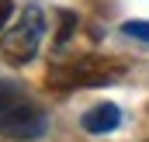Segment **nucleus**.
Instances as JSON below:
<instances>
[{
    "instance_id": "obj_1",
    "label": "nucleus",
    "mask_w": 149,
    "mask_h": 142,
    "mask_svg": "<svg viewBox=\"0 0 149 142\" xmlns=\"http://www.w3.org/2000/svg\"><path fill=\"white\" fill-rule=\"evenodd\" d=\"M125 59L118 56H80L73 63H59L45 73L52 90H80V87H108L125 76Z\"/></svg>"
},
{
    "instance_id": "obj_2",
    "label": "nucleus",
    "mask_w": 149,
    "mask_h": 142,
    "mask_svg": "<svg viewBox=\"0 0 149 142\" xmlns=\"http://www.w3.org/2000/svg\"><path fill=\"white\" fill-rule=\"evenodd\" d=\"M45 114L42 107L17 87L0 80V135L7 139H42Z\"/></svg>"
},
{
    "instance_id": "obj_3",
    "label": "nucleus",
    "mask_w": 149,
    "mask_h": 142,
    "mask_svg": "<svg viewBox=\"0 0 149 142\" xmlns=\"http://www.w3.org/2000/svg\"><path fill=\"white\" fill-rule=\"evenodd\" d=\"M42 35H45V17H42V10H38V7H24L21 17H17V24H14V28L3 35V42H0L3 59H7L10 66L31 63L35 52H38Z\"/></svg>"
},
{
    "instance_id": "obj_4",
    "label": "nucleus",
    "mask_w": 149,
    "mask_h": 142,
    "mask_svg": "<svg viewBox=\"0 0 149 142\" xmlns=\"http://www.w3.org/2000/svg\"><path fill=\"white\" fill-rule=\"evenodd\" d=\"M80 125L90 132V135H101V132H114L118 125H121V111H118V104H111V101H104V104H94L83 118H80Z\"/></svg>"
},
{
    "instance_id": "obj_5",
    "label": "nucleus",
    "mask_w": 149,
    "mask_h": 142,
    "mask_svg": "<svg viewBox=\"0 0 149 142\" xmlns=\"http://www.w3.org/2000/svg\"><path fill=\"white\" fill-rule=\"evenodd\" d=\"M121 31L132 38H142V42H149V21H125L121 24Z\"/></svg>"
},
{
    "instance_id": "obj_6",
    "label": "nucleus",
    "mask_w": 149,
    "mask_h": 142,
    "mask_svg": "<svg viewBox=\"0 0 149 142\" xmlns=\"http://www.w3.org/2000/svg\"><path fill=\"white\" fill-rule=\"evenodd\" d=\"M10 14H14V0H0V31H3V24L10 21Z\"/></svg>"
},
{
    "instance_id": "obj_7",
    "label": "nucleus",
    "mask_w": 149,
    "mask_h": 142,
    "mask_svg": "<svg viewBox=\"0 0 149 142\" xmlns=\"http://www.w3.org/2000/svg\"><path fill=\"white\" fill-rule=\"evenodd\" d=\"M146 142H149V139H146Z\"/></svg>"
}]
</instances>
